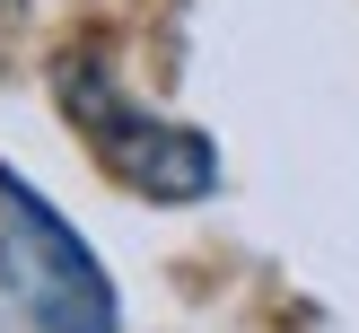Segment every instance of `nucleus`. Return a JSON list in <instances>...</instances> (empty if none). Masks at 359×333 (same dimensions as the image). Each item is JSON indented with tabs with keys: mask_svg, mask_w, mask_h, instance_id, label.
<instances>
[{
	"mask_svg": "<svg viewBox=\"0 0 359 333\" xmlns=\"http://www.w3.org/2000/svg\"><path fill=\"white\" fill-rule=\"evenodd\" d=\"M53 97H62V114L97 140L105 175H114L123 193L167 202V210H175V202H202V193H219V149H210L202 123H167V114H149V105L123 97L97 62H62V70H53Z\"/></svg>",
	"mask_w": 359,
	"mask_h": 333,
	"instance_id": "f03ea898",
	"label": "nucleus"
},
{
	"mask_svg": "<svg viewBox=\"0 0 359 333\" xmlns=\"http://www.w3.org/2000/svg\"><path fill=\"white\" fill-rule=\"evenodd\" d=\"M0 263H9V290L35 315V333H123V298H114L105 254L9 158H0Z\"/></svg>",
	"mask_w": 359,
	"mask_h": 333,
	"instance_id": "f257e3e1",
	"label": "nucleus"
}]
</instances>
